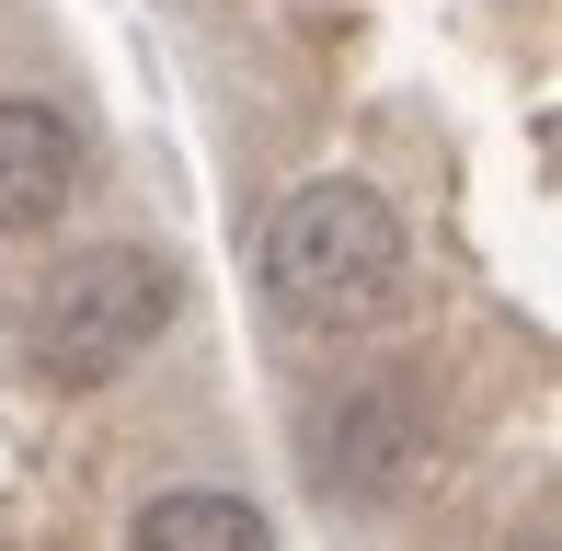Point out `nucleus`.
<instances>
[{"label":"nucleus","mask_w":562,"mask_h":551,"mask_svg":"<svg viewBox=\"0 0 562 551\" xmlns=\"http://www.w3.org/2000/svg\"><path fill=\"white\" fill-rule=\"evenodd\" d=\"M126 551H276V517L252 494H218V483H184V494H149Z\"/></svg>","instance_id":"39448f33"},{"label":"nucleus","mask_w":562,"mask_h":551,"mask_svg":"<svg viewBox=\"0 0 562 551\" xmlns=\"http://www.w3.org/2000/svg\"><path fill=\"white\" fill-rule=\"evenodd\" d=\"M265 299L299 334H379L414 299V230L379 184L322 172V184L276 195L265 218Z\"/></svg>","instance_id":"f257e3e1"},{"label":"nucleus","mask_w":562,"mask_h":551,"mask_svg":"<svg viewBox=\"0 0 562 551\" xmlns=\"http://www.w3.org/2000/svg\"><path fill=\"white\" fill-rule=\"evenodd\" d=\"M172 311H184L172 254L104 241V254H69L35 299H23V357H35V380H58V391H104V380H126V368L172 334Z\"/></svg>","instance_id":"f03ea898"},{"label":"nucleus","mask_w":562,"mask_h":551,"mask_svg":"<svg viewBox=\"0 0 562 551\" xmlns=\"http://www.w3.org/2000/svg\"><path fill=\"white\" fill-rule=\"evenodd\" d=\"M322 494H356V506H391V494H414L425 471H437V425L402 380H368L345 391L334 414H322V448H311Z\"/></svg>","instance_id":"7ed1b4c3"},{"label":"nucleus","mask_w":562,"mask_h":551,"mask_svg":"<svg viewBox=\"0 0 562 551\" xmlns=\"http://www.w3.org/2000/svg\"><path fill=\"white\" fill-rule=\"evenodd\" d=\"M81 195V127L58 104H0V241L12 230H46V218Z\"/></svg>","instance_id":"20e7f679"}]
</instances>
